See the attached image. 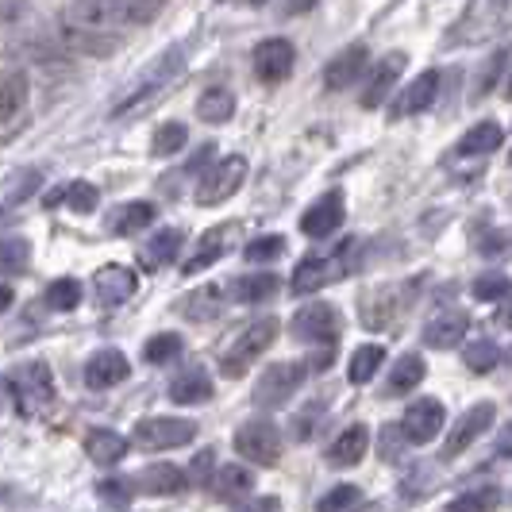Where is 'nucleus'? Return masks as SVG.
<instances>
[{
    "label": "nucleus",
    "mask_w": 512,
    "mask_h": 512,
    "mask_svg": "<svg viewBox=\"0 0 512 512\" xmlns=\"http://www.w3.org/2000/svg\"><path fill=\"white\" fill-rule=\"evenodd\" d=\"M162 8L166 0H70L66 20L74 31H112L151 24Z\"/></svg>",
    "instance_id": "1"
},
{
    "label": "nucleus",
    "mask_w": 512,
    "mask_h": 512,
    "mask_svg": "<svg viewBox=\"0 0 512 512\" xmlns=\"http://www.w3.org/2000/svg\"><path fill=\"white\" fill-rule=\"evenodd\" d=\"M181 74H185V51H181V47H166V51L158 54L143 74L131 81L128 93L112 104V116H128V112H135V108L158 101V97H162V93H166Z\"/></svg>",
    "instance_id": "2"
},
{
    "label": "nucleus",
    "mask_w": 512,
    "mask_h": 512,
    "mask_svg": "<svg viewBox=\"0 0 512 512\" xmlns=\"http://www.w3.org/2000/svg\"><path fill=\"white\" fill-rule=\"evenodd\" d=\"M355 262H359V239H343L332 255H308L305 262L297 266V274H293L289 285H293L297 297H308V293H316V289H324V285L347 278V274L355 270Z\"/></svg>",
    "instance_id": "3"
},
{
    "label": "nucleus",
    "mask_w": 512,
    "mask_h": 512,
    "mask_svg": "<svg viewBox=\"0 0 512 512\" xmlns=\"http://www.w3.org/2000/svg\"><path fill=\"white\" fill-rule=\"evenodd\" d=\"M278 332H282L278 316H258V320H251L243 332L231 339V347L224 351V359H220L224 378H243V374H247V366L258 362L270 347H274Z\"/></svg>",
    "instance_id": "4"
},
{
    "label": "nucleus",
    "mask_w": 512,
    "mask_h": 512,
    "mask_svg": "<svg viewBox=\"0 0 512 512\" xmlns=\"http://www.w3.org/2000/svg\"><path fill=\"white\" fill-rule=\"evenodd\" d=\"M416 293H420V282H385V285H378V289H370L359 305L362 324L374 328V332L393 328V324L412 308Z\"/></svg>",
    "instance_id": "5"
},
{
    "label": "nucleus",
    "mask_w": 512,
    "mask_h": 512,
    "mask_svg": "<svg viewBox=\"0 0 512 512\" xmlns=\"http://www.w3.org/2000/svg\"><path fill=\"white\" fill-rule=\"evenodd\" d=\"M505 27H509V0H470L459 24L451 27L447 43L474 47V43H486L493 35H501Z\"/></svg>",
    "instance_id": "6"
},
{
    "label": "nucleus",
    "mask_w": 512,
    "mask_h": 512,
    "mask_svg": "<svg viewBox=\"0 0 512 512\" xmlns=\"http://www.w3.org/2000/svg\"><path fill=\"white\" fill-rule=\"evenodd\" d=\"M8 389H12V397H16V409L24 412V416H35V412H43L47 405L54 401V374L47 362H24L20 370H12L8 374Z\"/></svg>",
    "instance_id": "7"
},
{
    "label": "nucleus",
    "mask_w": 512,
    "mask_h": 512,
    "mask_svg": "<svg viewBox=\"0 0 512 512\" xmlns=\"http://www.w3.org/2000/svg\"><path fill=\"white\" fill-rule=\"evenodd\" d=\"M308 366L305 362H270L255 382V405L258 409H282L285 401L305 385Z\"/></svg>",
    "instance_id": "8"
},
{
    "label": "nucleus",
    "mask_w": 512,
    "mask_h": 512,
    "mask_svg": "<svg viewBox=\"0 0 512 512\" xmlns=\"http://www.w3.org/2000/svg\"><path fill=\"white\" fill-rule=\"evenodd\" d=\"M247 158L243 154H228V158H220L208 174H201V181H197V193H193V201L197 205H224L231 193H239V185L247 181Z\"/></svg>",
    "instance_id": "9"
},
{
    "label": "nucleus",
    "mask_w": 512,
    "mask_h": 512,
    "mask_svg": "<svg viewBox=\"0 0 512 512\" xmlns=\"http://www.w3.org/2000/svg\"><path fill=\"white\" fill-rule=\"evenodd\" d=\"M293 339L297 343H308V347H335L339 343V312L324 301H312V305L297 308L293 320Z\"/></svg>",
    "instance_id": "10"
},
{
    "label": "nucleus",
    "mask_w": 512,
    "mask_h": 512,
    "mask_svg": "<svg viewBox=\"0 0 512 512\" xmlns=\"http://www.w3.org/2000/svg\"><path fill=\"white\" fill-rule=\"evenodd\" d=\"M197 439V424L181 420V416H143L135 424V443L147 451H170V447H185Z\"/></svg>",
    "instance_id": "11"
},
{
    "label": "nucleus",
    "mask_w": 512,
    "mask_h": 512,
    "mask_svg": "<svg viewBox=\"0 0 512 512\" xmlns=\"http://www.w3.org/2000/svg\"><path fill=\"white\" fill-rule=\"evenodd\" d=\"M282 447H285L282 432H278V424H270V420H247V424L235 432V451H239L243 459L258 462V466H274V462L282 459Z\"/></svg>",
    "instance_id": "12"
},
{
    "label": "nucleus",
    "mask_w": 512,
    "mask_h": 512,
    "mask_svg": "<svg viewBox=\"0 0 512 512\" xmlns=\"http://www.w3.org/2000/svg\"><path fill=\"white\" fill-rule=\"evenodd\" d=\"M493 420H497V405H493V401H482V405L462 412L459 420H455V428H451V436H447V443H443V459L466 455V451L493 428Z\"/></svg>",
    "instance_id": "13"
},
{
    "label": "nucleus",
    "mask_w": 512,
    "mask_h": 512,
    "mask_svg": "<svg viewBox=\"0 0 512 512\" xmlns=\"http://www.w3.org/2000/svg\"><path fill=\"white\" fill-rule=\"evenodd\" d=\"M443 424H447V409L439 405L436 397H424V401H412L405 416H401V432L409 443L416 447H424V443H432V439L443 432Z\"/></svg>",
    "instance_id": "14"
},
{
    "label": "nucleus",
    "mask_w": 512,
    "mask_h": 512,
    "mask_svg": "<svg viewBox=\"0 0 512 512\" xmlns=\"http://www.w3.org/2000/svg\"><path fill=\"white\" fill-rule=\"evenodd\" d=\"M439 81H443V74H439V70H424V74L416 77L412 85H405V89L393 97V104H389V116H393V120H409V116L428 112V108L436 104V97H439Z\"/></svg>",
    "instance_id": "15"
},
{
    "label": "nucleus",
    "mask_w": 512,
    "mask_h": 512,
    "mask_svg": "<svg viewBox=\"0 0 512 512\" xmlns=\"http://www.w3.org/2000/svg\"><path fill=\"white\" fill-rule=\"evenodd\" d=\"M293 62H297V51L289 39H266L255 47V77L262 85H282L293 74Z\"/></svg>",
    "instance_id": "16"
},
{
    "label": "nucleus",
    "mask_w": 512,
    "mask_h": 512,
    "mask_svg": "<svg viewBox=\"0 0 512 512\" xmlns=\"http://www.w3.org/2000/svg\"><path fill=\"white\" fill-rule=\"evenodd\" d=\"M405 66H409V54L401 51H393L382 66H374V74L366 77V85H362V108H382L393 97V85L401 81Z\"/></svg>",
    "instance_id": "17"
},
{
    "label": "nucleus",
    "mask_w": 512,
    "mask_h": 512,
    "mask_svg": "<svg viewBox=\"0 0 512 512\" xmlns=\"http://www.w3.org/2000/svg\"><path fill=\"white\" fill-rule=\"evenodd\" d=\"M128 374H131V362L116 347H101V351H93L89 362H85V385L89 389H112V385L128 382Z\"/></svg>",
    "instance_id": "18"
},
{
    "label": "nucleus",
    "mask_w": 512,
    "mask_h": 512,
    "mask_svg": "<svg viewBox=\"0 0 512 512\" xmlns=\"http://www.w3.org/2000/svg\"><path fill=\"white\" fill-rule=\"evenodd\" d=\"M93 289H97V301L108 308L124 305L135 297V289H139V278H135V270L128 266H120V262H108L97 270V278H93Z\"/></svg>",
    "instance_id": "19"
},
{
    "label": "nucleus",
    "mask_w": 512,
    "mask_h": 512,
    "mask_svg": "<svg viewBox=\"0 0 512 512\" xmlns=\"http://www.w3.org/2000/svg\"><path fill=\"white\" fill-rule=\"evenodd\" d=\"M466 332H470V316L462 308H447V312H439V316H432L424 324V347L451 351V347H459L462 339H466Z\"/></svg>",
    "instance_id": "20"
},
{
    "label": "nucleus",
    "mask_w": 512,
    "mask_h": 512,
    "mask_svg": "<svg viewBox=\"0 0 512 512\" xmlns=\"http://www.w3.org/2000/svg\"><path fill=\"white\" fill-rule=\"evenodd\" d=\"M343 216H347V208H343V193L332 189V193H324L312 208H305V216H301V231H305L308 239H328V235L343 224Z\"/></svg>",
    "instance_id": "21"
},
{
    "label": "nucleus",
    "mask_w": 512,
    "mask_h": 512,
    "mask_svg": "<svg viewBox=\"0 0 512 512\" xmlns=\"http://www.w3.org/2000/svg\"><path fill=\"white\" fill-rule=\"evenodd\" d=\"M366 62H370V47L366 43H351V47H343V51L335 54L332 62L324 66V85L328 89H347V85H355L366 70Z\"/></svg>",
    "instance_id": "22"
},
{
    "label": "nucleus",
    "mask_w": 512,
    "mask_h": 512,
    "mask_svg": "<svg viewBox=\"0 0 512 512\" xmlns=\"http://www.w3.org/2000/svg\"><path fill=\"white\" fill-rule=\"evenodd\" d=\"M135 482H139V489L154 493V497H178V493H185V489H189L185 470H178L174 462H154V466H147V470H143Z\"/></svg>",
    "instance_id": "23"
},
{
    "label": "nucleus",
    "mask_w": 512,
    "mask_h": 512,
    "mask_svg": "<svg viewBox=\"0 0 512 512\" xmlns=\"http://www.w3.org/2000/svg\"><path fill=\"white\" fill-rule=\"evenodd\" d=\"M212 493L220 497V501H228V505H239L251 489H255V474L247 470V466H239V462H231V466H220L216 474H212Z\"/></svg>",
    "instance_id": "24"
},
{
    "label": "nucleus",
    "mask_w": 512,
    "mask_h": 512,
    "mask_svg": "<svg viewBox=\"0 0 512 512\" xmlns=\"http://www.w3.org/2000/svg\"><path fill=\"white\" fill-rule=\"evenodd\" d=\"M208 397H212V378H208V370H201V366L181 370L178 378L170 382V401L174 405H205Z\"/></svg>",
    "instance_id": "25"
},
{
    "label": "nucleus",
    "mask_w": 512,
    "mask_h": 512,
    "mask_svg": "<svg viewBox=\"0 0 512 512\" xmlns=\"http://www.w3.org/2000/svg\"><path fill=\"white\" fill-rule=\"evenodd\" d=\"M366 447H370V432H366V424H351L343 436H335V443L328 447V462L339 466V470H347V466H359L362 455H366Z\"/></svg>",
    "instance_id": "26"
},
{
    "label": "nucleus",
    "mask_w": 512,
    "mask_h": 512,
    "mask_svg": "<svg viewBox=\"0 0 512 512\" xmlns=\"http://www.w3.org/2000/svg\"><path fill=\"white\" fill-rule=\"evenodd\" d=\"M497 147H505V128L497 120H482V124H474L462 135L455 154L459 158H474V154H493Z\"/></svg>",
    "instance_id": "27"
},
{
    "label": "nucleus",
    "mask_w": 512,
    "mask_h": 512,
    "mask_svg": "<svg viewBox=\"0 0 512 512\" xmlns=\"http://www.w3.org/2000/svg\"><path fill=\"white\" fill-rule=\"evenodd\" d=\"M128 439L120 436V432H108V428H93L89 436H85V455L97 462V466H116V462L128 455Z\"/></svg>",
    "instance_id": "28"
},
{
    "label": "nucleus",
    "mask_w": 512,
    "mask_h": 512,
    "mask_svg": "<svg viewBox=\"0 0 512 512\" xmlns=\"http://www.w3.org/2000/svg\"><path fill=\"white\" fill-rule=\"evenodd\" d=\"M27 74L24 70H0V124H12L27 104Z\"/></svg>",
    "instance_id": "29"
},
{
    "label": "nucleus",
    "mask_w": 512,
    "mask_h": 512,
    "mask_svg": "<svg viewBox=\"0 0 512 512\" xmlns=\"http://www.w3.org/2000/svg\"><path fill=\"white\" fill-rule=\"evenodd\" d=\"M424 359L420 355H401V359L393 362V370H389V378H385V397H405V393H412L416 385L424 382Z\"/></svg>",
    "instance_id": "30"
},
{
    "label": "nucleus",
    "mask_w": 512,
    "mask_h": 512,
    "mask_svg": "<svg viewBox=\"0 0 512 512\" xmlns=\"http://www.w3.org/2000/svg\"><path fill=\"white\" fill-rule=\"evenodd\" d=\"M158 208L147 205V201H128V205H116V212L108 216V231L116 235H139L147 231V224H154Z\"/></svg>",
    "instance_id": "31"
},
{
    "label": "nucleus",
    "mask_w": 512,
    "mask_h": 512,
    "mask_svg": "<svg viewBox=\"0 0 512 512\" xmlns=\"http://www.w3.org/2000/svg\"><path fill=\"white\" fill-rule=\"evenodd\" d=\"M231 289H235V301L239 305H262V301H270L282 289V282H278L274 270H258V274H243Z\"/></svg>",
    "instance_id": "32"
},
{
    "label": "nucleus",
    "mask_w": 512,
    "mask_h": 512,
    "mask_svg": "<svg viewBox=\"0 0 512 512\" xmlns=\"http://www.w3.org/2000/svg\"><path fill=\"white\" fill-rule=\"evenodd\" d=\"M181 243H185V231L181 228L154 231L151 239H147V247H143V262L147 266H166V262H174L181 255Z\"/></svg>",
    "instance_id": "33"
},
{
    "label": "nucleus",
    "mask_w": 512,
    "mask_h": 512,
    "mask_svg": "<svg viewBox=\"0 0 512 512\" xmlns=\"http://www.w3.org/2000/svg\"><path fill=\"white\" fill-rule=\"evenodd\" d=\"M197 116L205 124H228L231 116H235V93H231L228 85H212L197 101Z\"/></svg>",
    "instance_id": "34"
},
{
    "label": "nucleus",
    "mask_w": 512,
    "mask_h": 512,
    "mask_svg": "<svg viewBox=\"0 0 512 512\" xmlns=\"http://www.w3.org/2000/svg\"><path fill=\"white\" fill-rule=\"evenodd\" d=\"M224 293H220V285H201V289H193L189 297H185V316L189 320H216L220 316V308H224V301H220Z\"/></svg>",
    "instance_id": "35"
},
{
    "label": "nucleus",
    "mask_w": 512,
    "mask_h": 512,
    "mask_svg": "<svg viewBox=\"0 0 512 512\" xmlns=\"http://www.w3.org/2000/svg\"><path fill=\"white\" fill-rule=\"evenodd\" d=\"M231 231H235V224H224V228H216L212 235H205V247H201V251H197L193 258H189V262H185V270H181V274H201L205 266H212L216 258L228 251V235H231Z\"/></svg>",
    "instance_id": "36"
},
{
    "label": "nucleus",
    "mask_w": 512,
    "mask_h": 512,
    "mask_svg": "<svg viewBox=\"0 0 512 512\" xmlns=\"http://www.w3.org/2000/svg\"><path fill=\"white\" fill-rule=\"evenodd\" d=\"M385 362V351L378 347V343H362L359 351L351 355V366H347V378H351V385H366L374 374H378V366Z\"/></svg>",
    "instance_id": "37"
},
{
    "label": "nucleus",
    "mask_w": 512,
    "mask_h": 512,
    "mask_svg": "<svg viewBox=\"0 0 512 512\" xmlns=\"http://www.w3.org/2000/svg\"><path fill=\"white\" fill-rule=\"evenodd\" d=\"M462 362H466L474 374H489V370H497V366L505 362V351H501L493 339H478V343H470V347L462 351Z\"/></svg>",
    "instance_id": "38"
},
{
    "label": "nucleus",
    "mask_w": 512,
    "mask_h": 512,
    "mask_svg": "<svg viewBox=\"0 0 512 512\" xmlns=\"http://www.w3.org/2000/svg\"><path fill=\"white\" fill-rule=\"evenodd\" d=\"M185 143H189V128L178 124V120H170V124H162V128L154 131L151 151L158 154V158H170V154H178Z\"/></svg>",
    "instance_id": "39"
},
{
    "label": "nucleus",
    "mask_w": 512,
    "mask_h": 512,
    "mask_svg": "<svg viewBox=\"0 0 512 512\" xmlns=\"http://www.w3.org/2000/svg\"><path fill=\"white\" fill-rule=\"evenodd\" d=\"M178 355H181V335L174 332H162L143 343V359L151 362V366H166V362H174Z\"/></svg>",
    "instance_id": "40"
},
{
    "label": "nucleus",
    "mask_w": 512,
    "mask_h": 512,
    "mask_svg": "<svg viewBox=\"0 0 512 512\" xmlns=\"http://www.w3.org/2000/svg\"><path fill=\"white\" fill-rule=\"evenodd\" d=\"M62 205H70L74 212H93V208L101 205V189L97 185H89V181H74V185H66L62 189Z\"/></svg>",
    "instance_id": "41"
},
{
    "label": "nucleus",
    "mask_w": 512,
    "mask_h": 512,
    "mask_svg": "<svg viewBox=\"0 0 512 512\" xmlns=\"http://www.w3.org/2000/svg\"><path fill=\"white\" fill-rule=\"evenodd\" d=\"M31 243L27 239H0V274H24Z\"/></svg>",
    "instance_id": "42"
},
{
    "label": "nucleus",
    "mask_w": 512,
    "mask_h": 512,
    "mask_svg": "<svg viewBox=\"0 0 512 512\" xmlns=\"http://www.w3.org/2000/svg\"><path fill=\"white\" fill-rule=\"evenodd\" d=\"M47 305H51L54 312H74V308L81 305V282H74V278H58V282H51V289H47Z\"/></svg>",
    "instance_id": "43"
},
{
    "label": "nucleus",
    "mask_w": 512,
    "mask_h": 512,
    "mask_svg": "<svg viewBox=\"0 0 512 512\" xmlns=\"http://www.w3.org/2000/svg\"><path fill=\"white\" fill-rule=\"evenodd\" d=\"M97 497H101L104 505L128 509L131 497H135V486H131V478H104V482H97Z\"/></svg>",
    "instance_id": "44"
},
{
    "label": "nucleus",
    "mask_w": 512,
    "mask_h": 512,
    "mask_svg": "<svg viewBox=\"0 0 512 512\" xmlns=\"http://www.w3.org/2000/svg\"><path fill=\"white\" fill-rule=\"evenodd\" d=\"M474 297H478V301H489V305L509 301V278H505V274H486V278H478V282H474Z\"/></svg>",
    "instance_id": "45"
},
{
    "label": "nucleus",
    "mask_w": 512,
    "mask_h": 512,
    "mask_svg": "<svg viewBox=\"0 0 512 512\" xmlns=\"http://www.w3.org/2000/svg\"><path fill=\"white\" fill-rule=\"evenodd\" d=\"M282 251H285L282 235H262V239H255V243H247V247H243L247 262H270V258H278Z\"/></svg>",
    "instance_id": "46"
},
{
    "label": "nucleus",
    "mask_w": 512,
    "mask_h": 512,
    "mask_svg": "<svg viewBox=\"0 0 512 512\" xmlns=\"http://www.w3.org/2000/svg\"><path fill=\"white\" fill-rule=\"evenodd\" d=\"M359 501H362L359 486H335L328 497H320V501H316V509H320V512H339V509L359 505Z\"/></svg>",
    "instance_id": "47"
},
{
    "label": "nucleus",
    "mask_w": 512,
    "mask_h": 512,
    "mask_svg": "<svg viewBox=\"0 0 512 512\" xmlns=\"http://www.w3.org/2000/svg\"><path fill=\"white\" fill-rule=\"evenodd\" d=\"M501 505V493L497 489H474V493H462V497H455L451 501V509H459V512H466V509H497Z\"/></svg>",
    "instance_id": "48"
},
{
    "label": "nucleus",
    "mask_w": 512,
    "mask_h": 512,
    "mask_svg": "<svg viewBox=\"0 0 512 512\" xmlns=\"http://www.w3.org/2000/svg\"><path fill=\"white\" fill-rule=\"evenodd\" d=\"M405 432H401V424H385L382 428V439H378V451H382L385 462L401 459V451H405Z\"/></svg>",
    "instance_id": "49"
},
{
    "label": "nucleus",
    "mask_w": 512,
    "mask_h": 512,
    "mask_svg": "<svg viewBox=\"0 0 512 512\" xmlns=\"http://www.w3.org/2000/svg\"><path fill=\"white\" fill-rule=\"evenodd\" d=\"M505 66H509V51H505V47L489 54V66L482 70V89H478V97L497 89V81H501V74H505Z\"/></svg>",
    "instance_id": "50"
},
{
    "label": "nucleus",
    "mask_w": 512,
    "mask_h": 512,
    "mask_svg": "<svg viewBox=\"0 0 512 512\" xmlns=\"http://www.w3.org/2000/svg\"><path fill=\"white\" fill-rule=\"evenodd\" d=\"M212 470H216V451L208 447V451H201V455L193 459V466L185 470V478L197 482V486H208V474H212Z\"/></svg>",
    "instance_id": "51"
},
{
    "label": "nucleus",
    "mask_w": 512,
    "mask_h": 512,
    "mask_svg": "<svg viewBox=\"0 0 512 512\" xmlns=\"http://www.w3.org/2000/svg\"><path fill=\"white\" fill-rule=\"evenodd\" d=\"M505 247H509V243H505V231H493V235H489V243L486 239L478 243V251H482V255H501Z\"/></svg>",
    "instance_id": "52"
},
{
    "label": "nucleus",
    "mask_w": 512,
    "mask_h": 512,
    "mask_svg": "<svg viewBox=\"0 0 512 512\" xmlns=\"http://www.w3.org/2000/svg\"><path fill=\"white\" fill-rule=\"evenodd\" d=\"M239 505H243V501H239ZM243 509H282V501H278V497H258V501H247V505H243Z\"/></svg>",
    "instance_id": "53"
},
{
    "label": "nucleus",
    "mask_w": 512,
    "mask_h": 512,
    "mask_svg": "<svg viewBox=\"0 0 512 512\" xmlns=\"http://www.w3.org/2000/svg\"><path fill=\"white\" fill-rule=\"evenodd\" d=\"M12 301H16V293H12L8 285H0V316H4L8 308H12Z\"/></svg>",
    "instance_id": "54"
},
{
    "label": "nucleus",
    "mask_w": 512,
    "mask_h": 512,
    "mask_svg": "<svg viewBox=\"0 0 512 512\" xmlns=\"http://www.w3.org/2000/svg\"><path fill=\"white\" fill-rule=\"evenodd\" d=\"M20 501H24L20 493H12L8 486H0V505H20Z\"/></svg>",
    "instance_id": "55"
},
{
    "label": "nucleus",
    "mask_w": 512,
    "mask_h": 512,
    "mask_svg": "<svg viewBox=\"0 0 512 512\" xmlns=\"http://www.w3.org/2000/svg\"><path fill=\"white\" fill-rule=\"evenodd\" d=\"M4 220H8V212H4V208H0V228H4Z\"/></svg>",
    "instance_id": "56"
},
{
    "label": "nucleus",
    "mask_w": 512,
    "mask_h": 512,
    "mask_svg": "<svg viewBox=\"0 0 512 512\" xmlns=\"http://www.w3.org/2000/svg\"><path fill=\"white\" fill-rule=\"evenodd\" d=\"M251 4H255V8H262V4H270V0H251Z\"/></svg>",
    "instance_id": "57"
},
{
    "label": "nucleus",
    "mask_w": 512,
    "mask_h": 512,
    "mask_svg": "<svg viewBox=\"0 0 512 512\" xmlns=\"http://www.w3.org/2000/svg\"><path fill=\"white\" fill-rule=\"evenodd\" d=\"M0 389H4V382H0Z\"/></svg>",
    "instance_id": "58"
}]
</instances>
